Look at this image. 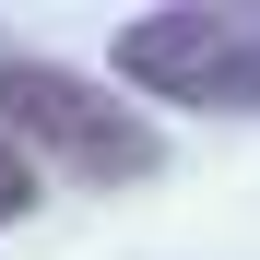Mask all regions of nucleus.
Returning <instances> with one entry per match:
<instances>
[{
	"mask_svg": "<svg viewBox=\"0 0 260 260\" xmlns=\"http://www.w3.org/2000/svg\"><path fill=\"white\" fill-rule=\"evenodd\" d=\"M0 118L36 130L71 178H142V166H154V130L130 118V107H107L95 83H71L48 59H12V48H0Z\"/></svg>",
	"mask_w": 260,
	"mask_h": 260,
	"instance_id": "f257e3e1",
	"label": "nucleus"
},
{
	"mask_svg": "<svg viewBox=\"0 0 260 260\" xmlns=\"http://www.w3.org/2000/svg\"><path fill=\"white\" fill-rule=\"evenodd\" d=\"M118 71L178 83V95H213V107H260V24H225V12L130 24V36H118Z\"/></svg>",
	"mask_w": 260,
	"mask_h": 260,
	"instance_id": "f03ea898",
	"label": "nucleus"
},
{
	"mask_svg": "<svg viewBox=\"0 0 260 260\" xmlns=\"http://www.w3.org/2000/svg\"><path fill=\"white\" fill-rule=\"evenodd\" d=\"M24 201H36V178H24V154H12V142H0V225H12Z\"/></svg>",
	"mask_w": 260,
	"mask_h": 260,
	"instance_id": "7ed1b4c3",
	"label": "nucleus"
}]
</instances>
